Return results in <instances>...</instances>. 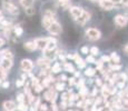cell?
<instances>
[{"label":"cell","instance_id":"obj_19","mask_svg":"<svg viewBox=\"0 0 128 111\" xmlns=\"http://www.w3.org/2000/svg\"><path fill=\"white\" fill-rule=\"evenodd\" d=\"M56 48V40L55 39H49V42L48 44H47V50H50V51H52L54 49Z\"/></svg>","mask_w":128,"mask_h":111},{"label":"cell","instance_id":"obj_23","mask_svg":"<svg viewBox=\"0 0 128 111\" xmlns=\"http://www.w3.org/2000/svg\"><path fill=\"white\" fill-rule=\"evenodd\" d=\"M59 71H60V65H59L58 62H56L55 65L52 66V68H51V72L52 73H58Z\"/></svg>","mask_w":128,"mask_h":111},{"label":"cell","instance_id":"obj_7","mask_svg":"<svg viewBox=\"0 0 128 111\" xmlns=\"http://www.w3.org/2000/svg\"><path fill=\"white\" fill-rule=\"evenodd\" d=\"M35 42H36L37 48H38V49H41V50H46L47 44H48V42H49V39L39 38V39H36Z\"/></svg>","mask_w":128,"mask_h":111},{"label":"cell","instance_id":"obj_6","mask_svg":"<svg viewBox=\"0 0 128 111\" xmlns=\"http://www.w3.org/2000/svg\"><path fill=\"white\" fill-rule=\"evenodd\" d=\"M61 30H62V28H61L60 23H58V22H56V21L54 22V23L50 26V28L48 29V31L51 34H59L61 32Z\"/></svg>","mask_w":128,"mask_h":111},{"label":"cell","instance_id":"obj_22","mask_svg":"<svg viewBox=\"0 0 128 111\" xmlns=\"http://www.w3.org/2000/svg\"><path fill=\"white\" fill-rule=\"evenodd\" d=\"M17 109L20 110V111H28V105H27L26 102L19 103V106L17 107Z\"/></svg>","mask_w":128,"mask_h":111},{"label":"cell","instance_id":"obj_32","mask_svg":"<svg viewBox=\"0 0 128 111\" xmlns=\"http://www.w3.org/2000/svg\"><path fill=\"white\" fill-rule=\"evenodd\" d=\"M14 32H16L17 36H21L24 32V30H22V28H20V27H16V29H14Z\"/></svg>","mask_w":128,"mask_h":111},{"label":"cell","instance_id":"obj_15","mask_svg":"<svg viewBox=\"0 0 128 111\" xmlns=\"http://www.w3.org/2000/svg\"><path fill=\"white\" fill-rule=\"evenodd\" d=\"M37 63H38V66L40 67V68H42V69H47L49 67V60H48V59H46V58L38 59Z\"/></svg>","mask_w":128,"mask_h":111},{"label":"cell","instance_id":"obj_42","mask_svg":"<svg viewBox=\"0 0 128 111\" xmlns=\"http://www.w3.org/2000/svg\"><path fill=\"white\" fill-rule=\"evenodd\" d=\"M96 83H97V86H99V87H102V86H104L100 79H97V80H96Z\"/></svg>","mask_w":128,"mask_h":111},{"label":"cell","instance_id":"obj_46","mask_svg":"<svg viewBox=\"0 0 128 111\" xmlns=\"http://www.w3.org/2000/svg\"><path fill=\"white\" fill-rule=\"evenodd\" d=\"M60 79H62V80H67V77H66L65 75H62V76L60 77Z\"/></svg>","mask_w":128,"mask_h":111},{"label":"cell","instance_id":"obj_25","mask_svg":"<svg viewBox=\"0 0 128 111\" xmlns=\"http://www.w3.org/2000/svg\"><path fill=\"white\" fill-rule=\"evenodd\" d=\"M110 58H112V61H115V63H118V62L120 61L119 56H118L116 52H112V55H110Z\"/></svg>","mask_w":128,"mask_h":111},{"label":"cell","instance_id":"obj_39","mask_svg":"<svg viewBox=\"0 0 128 111\" xmlns=\"http://www.w3.org/2000/svg\"><path fill=\"white\" fill-rule=\"evenodd\" d=\"M102 60V61H106V62H109V61H112V58H110V57H108V56H104Z\"/></svg>","mask_w":128,"mask_h":111},{"label":"cell","instance_id":"obj_50","mask_svg":"<svg viewBox=\"0 0 128 111\" xmlns=\"http://www.w3.org/2000/svg\"><path fill=\"white\" fill-rule=\"evenodd\" d=\"M0 83H1V79H0Z\"/></svg>","mask_w":128,"mask_h":111},{"label":"cell","instance_id":"obj_5","mask_svg":"<svg viewBox=\"0 0 128 111\" xmlns=\"http://www.w3.org/2000/svg\"><path fill=\"white\" fill-rule=\"evenodd\" d=\"M21 69L24 70L26 72H30L31 70H32L34 68V63L31 60H29V59H24L22 61H21Z\"/></svg>","mask_w":128,"mask_h":111},{"label":"cell","instance_id":"obj_20","mask_svg":"<svg viewBox=\"0 0 128 111\" xmlns=\"http://www.w3.org/2000/svg\"><path fill=\"white\" fill-rule=\"evenodd\" d=\"M2 55V58H6V59H10V60H12V58H14V56H12L11 51L8 50V49H6V50H4L1 52Z\"/></svg>","mask_w":128,"mask_h":111},{"label":"cell","instance_id":"obj_29","mask_svg":"<svg viewBox=\"0 0 128 111\" xmlns=\"http://www.w3.org/2000/svg\"><path fill=\"white\" fill-rule=\"evenodd\" d=\"M56 90H58V91H64L65 90V85H64V83H57V85H56Z\"/></svg>","mask_w":128,"mask_h":111},{"label":"cell","instance_id":"obj_27","mask_svg":"<svg viewBox=\"0 0 128 111\" xmlns=\"http://www.w3.org/2000/svg\"><path fill=\"white\" fill-rule=\"evenodd\" d=\"M85 75H86V76H89V77H92V76L95 75V69H92V68H88V69H86Z\"/></svg>","mask_w":128,"mask_h":111},{"label":"cell","instance_id":"obj_26","mask_svg":"<svg viewBox=\"0 0 128 111\" xmlns=\"http://www.w3.org/2000/svg\"><path fill=\"white\" fill-rule=\"evenodd\" d=\"M24 12H26V14H28V16H32V14H35V8L34 7H30V8H27L24 9Z\"/></svg>","mask_w":128,"mask_h":111},{"label":"cell","instance_id":"obj_33","mask_svg":"<svg viewBox=\"0 0 128 111\" xmlns=\"http://www.w3.org/2000/svg\"><path fill=\"white\" fill-rule=\"evenodd\" d=\"M4 77H6V71L2 69V67H1V65H0V79H4Z\"/></svg>","mask_w":128,"mask_h":111},{"label":"cell","instance_id":"obj_16","mask_svg":"<svg viewBox=\"0 0 128 111\" xmlns=\"http://www.w3.org/2000/svg\"><path fill=\"white\" fill-rule=\"evenodd\" d=\"M58 4L62 9H68L71 4V0H58Z\"/></svg>","mask_w":128,"mask_h":111},{"label":"cell","instance_id":"obj_18","mask_svg":"<svg viewBox=\"0 0 128 111\" xmlns=\"http://www.w3.org/2000/svg\"><path fill=\"white\" fill-rule=\"evenodd\" d=\"M44 53H45V58L46 59H48L49 61L50 60H52V59H55V53L52 52V51H50V50H44Z\"/></svg>","mask_w":128,"mask_h":111},{"label":"cell","instance_id":"obj_41","mask_svg":"<svg viewBox=\"0 0 128 111\" xmlns=\"http://www.w3.org/2000/svg\"><path fill=\"white\" fill-rule=\"evenodd\" d=\"M88 51H89V49H88V47H82V53H85V55H86V53H88Z\"/></svg>","mask_w":128,"mask_h":111},{"label":"cell","instance_id":"obj_24","mask_svg":"<svg viewBox=\"0 0 128 111\" xmlns=\"http://www.w3.org/2000/svg\"><path fill=\"white\" fill-rule=\"evenodd\" d=\"M17 101H18L19 103H22L26 101V96L24 95V93H18L17 95Z\"/></svg>","mask_w":128,"mask_h":111},{"label":"cell","instance_id":"obj_31","mask_svg":"<svg viewBox=\"0 0 128 111\" xmlns=\"http://www.w3.org/2000/svg\"><path fill=\"white\" fill-rule=\"evenodd\" d=\"M122 69V66L120 65H112L110 66V70H112V71H118V70H120Z\"/></svg>","mask_w":128,"mask_h":111},{"label":"cell","instance_id":"obj_48","mask_svg":"<svg viewBox=\"0 0 128 111\" xmlns=\"http://www.w3.org/2000/svg\"><path fill=\"white\" fill-rule=\"evenodd\" d=\"M75 75H76V77H79V76H80V73H79V72H76Z\"/></svg>","mask_w":128,"mask_h":111},{"label":"cell","instance_id":"obj_34","mask_svg":"<svg viewBox=\"0 0 128 111\" xmlns=\"http://www.w3.org/2000/svg\"><path fill=\"white\" fill-rule=\"evenodd\" d=\"M31 83H32V86H34V87H36V86H38V85H39V79H38V78L32 77V79H31Z\"/></svg>","mask_w":128,"mask_h":111},{"label":"cell","instance_id":"obj_10","mask_svg":"<svg viewBox=\"0 0 128 111\" xmlns=\"http://www.w3.org/2000/svg\"><path fill=\"white\" fill-rule=\"evenodd\" d=\"M82 12H84V10L80 7H71L70 8V13H71V16L74 17V18L77 20L78 18H79L80 16L82 14Z\"/></svg>","mask_w":128,"mask_h":111},{"label":"cell","instance_id":"obj_44","mask_svg":"<svg viewBox=\"0 0 128 111\" xmlns=\"http://www.w3.org/2000/svg\"><path fill=\"white\" fill-rule=\"evenodd\" d=\"M124 51H125V52H126L127 55H128V44H126V46H125V48H124Z\"/></svg>","mask_w":128,"mask_h":111},{"label":"cell","instance_id":"obj_4","mask_svg":"<svg viewBox=\"0 0 128 111\" xmlns=\"http://www.w3.org/2000/svg\"><path fill=\"white\" fill-rule=\"evenodd\" d=\"M44 97H45V99H46L47 101H50V102H55V101H56V98H57V93H56V91L54 90V89H49V90H47L46 92H45Z\"/></svg>","mask_w":128,"mask_h":111},{"label":"cell","instance_id":"obj_40","mask_svg":"<svg viewBox=\"0 0 128 111\" xmlns=\"http://www.w3.org/2000/svg\"><path fill=\"white\" fill-rule=\"evenodd\" d=\"M9 86H10V83H9V81H4V83H2V88L4 89H8Z\"/></svg>","mask_w":128,"mask_h":111},{"label":"cell","instance_id":"obj_37","mask_svg":"<svg viewBox=\"0 0 128 111\" xmlns=\"http://www.w3.org/2000/svg\"><path fill=\"white\" fill-rule=\"evenodd\" d=\"M42 89H44V86L39 83L38 86H36V87H35V91H36V92H40V91L42 90Z\"/></svg>","mask_w":128,"mask_h":111},{"label":"cell","instance_id":"obj_35","mask_svg":"<svg viewBox=\"0 0 128 111\" xmlns=\"http://www.w3.org/2000/svg\"><path fill=\"white\" fill-rule=\"evenodd\" d=\"M90 53H92V56L97 55V53H98V48H97V47H92V48L90 49Z\"/></svg>","mask_w":128,"mask_h":111},{"label":"cell","instance_id":"obj_17","mask_svg":"<svg viewBox=\"0 0 128 111\" xmlns=\"http://www.w3.org/2000/svg\"><path fill=\"white\" fill-rule=\"evenodd\" d=\"M20 3H21V6L22 7H24V9H27V8L32 7L34 0H20Z\"/></svg>","mask_w":128,"mask_h":111},{"label":"cell","instance_id":"obj_30","mask_svg":"<svg viewBox=\"0 0 128 111\" xmlns=\"http://www.w3.org/2000/svg\"><path fill=\"white\" fill-rule=\"evenodd\" d=\"M24 85V80H22V79H19V80L16 81V87H17V88L22 87Z\"/></svg>","mask_w":128,"mask_h":111},{"label":"cell","instance_id":"obj_14","mask_svg":"<svg viewBox=\"0 0 128 111\" xmlns=\"http://www.w3.org/2000/svg\"><path fill=\"white\" fill-rule=\"evenodd\" d=\"M24 48L28 51H35L37 49V44L35 41H28V42H24Z\"/></svg>","mask_w":128,"mask_h":111},{"label":"cell","instance_id":"obj_3","mask_svg":"<svg viewBox=\"0 0 128 111\" xmlns=\"http://www.w3.org/2000/svg\"><path fill=\"white\" fill-rule=\"evenodd\" d=\"M2 4H4V8L6 9L8 12H10V13H12V14H18V12H19L18 8H17L11 1H9V0H4V1L2 2Z\"/></svg>","mask_w":128,"mask_h":111},{"label":"cell","instance_id":"obj_21","mask_svg":"<svg viewBox=\"0 0 128 111\" xmlns=\"http://www.w3.org/2000/svg\"><path fill=\"white\" fill-rule=\"evenodd\" d=\"M65 70L68 71V72H75V68H74V66L71 65V63H68V62L65 63Z\"/></svg>","mask_w":128,"mask_h":111},{"label":"cell","instance_id":"obj_12","mask_svg":"<svg viewBox=\"0 0 128 111\" xmlns=\"http://www.w3.org/2000/svg\"><path fill=\"white\" fill-rule=\"evenodd\" d=\"M16 108H17V106H16V103H14V101L7 100V101H4V109L6 111H14L16 110Z\"/></svg>","mask_w":128,"mask_h":111},{"label":"cell","instance_id":"obj_11","mask_svg":"<svg viewBox=\"0 0 128 111\" xmlns=\"http://www.w3.org/2000/svg\"><path fill=\"white\" fill-rule=\"evenodd\" d=\"M89 19H90V13H89V12H87V11H84L82 14L76 21H77L79 24H82H82H85L86 22L89 20Z\"/></svg>","mask_w":128,"mask_h":111},{"label":"cell","instance_id":"obj_36","mask_svg":"<svg viewBox=\"0 0 128 111\" xmlns=\"http://www.w3.org/2000/svg\"><path fill=\"white\" fill-rule=\"evenodd\" d=\"M86 61H87V62H90V63H95V62H96L95 58H94L92 56H89V57H87V59H86Z\"/></svg>","mask_w":128,"mask_h":111},{"label":"cell","instance_id":"obj_28","mask_svg":"<svg viewBox=\"0 0 128 111\" xmlns=\"http://www.w3.org/2000/svg\"><path fill=\"white\" fill-rule=\"evenodd\" d=\"M98 111H115L114 109H112V107H109V106H104V107H100L99 109H98Z\"/></svg>","mask_w":128,"mask_h":111},{"label":"cell","instance_id":"obj_13","mask_svg":"<svg viewBox=\"0 0 128 111\" xmlns=\"http://www.w3.org/2000/svg\"><path fill=\"white\" fill-rule=\"evenodd\" d=\"M0 65H1L2 69H4V71L9 70V69L12 67V60L10 59H6V58H2L1 59V62H0Z\"/></svg>","mask_w":128,"mask_h":111},{"label":"cell","instance_id":"obj_47","mask_svg":"<svg viewBox=\"0 0 128 111\" xmlns=\"http://www.w3.org/2000/svg\"><path fill=\"white\" fill-rule=\"evenodd\" d=\"M2 18H4V17H2V12H1V10H0V21H4Z\"/></svg>","mask_w":128,"mask_h":111},{"label":"cell","instance_id":"obj_2","mask_svg":"<svg viewBox=\"0 0 128 111\" xmlns=\"http://www.w3.org/2000/svg\"><path fill=\"white\" fill-rule=\"evenodd\" d=\"M86 36H87V38L89 39V40L96 41V40H98V39H100L102 33H100V31L98 30V29L89 28L87 31H86Z\"/></svg>","mask_w":128,"mask_h":111},{"label":"cell","instance_id":"obj_43","mask_svg":"<svg viewBox=\"0 0 128 111\" xmlns=\"http://www.w3.org/2000/svg\"><path fill=\"white\" fill-rule=\"evenodd\" d=\"M122 3L124 4V6H128V0H122Z\"/></svg>","mask_w":128,"mask_h":111},{"label":"cell","instance_id":"obj_38","mask_svg":"<svg viewBox=\"0 0 128 111\" xmlns=\"http://www.w3.org/2000/svg\"><path fill=\"white\" fill-rule=\"evenodd\" d=\"M39 109H40L41 111H47V105H45V103H40Z\"/></svg>","mask_w":128,"mask_h":111},{"label":"cell","instance_id":"obj_1","mask_svg":"<svg viewBox=\"0 0 128 111\" xmlns=\"http://www.w3.org/2000/svg\"><path fill=\"white\" fill-rule=\"evenodd\" d=\"M54 22H55V19H54L52 12L49 11V10H47L45 12V14H44V18H42V26H44V28L48 30Z\"/></svg>","mask_w":128,"mask_h":111},{"label":"cell","instance_id":"obj_45","mask_svg":"<svg viewBox=\"0 0 128 111\" xmlns=\"http://www.w3.org/2000/svg\"><path fill=\"white\" fill-rule=\"evenodd\" d=\"M112 2H114V3H115V4H116V3H119V2H122V0H112Z\"/></svg>","mask_w":128,"mask_h":111},{"label":"cell","instance_id":"obj_9","mask_svg":"<svg viewBox=\"0 0 128 111\" xmlns=\"http://www.w3.org/2000/svg\"><path fill=\"white\" fill-rule=\"evenodd\" d=\"M115 23L118 27H125L127 24V18L125 16H122V14H117L115 17Z\"/></svg>","mask_w":128,"mask_h":111},{"label":"cell","instance_id":"obj_51","mask_svg":"<svg viewBox=\"0 0 128 111\" xmlns=\"http://www.w3.org/2000/svg\"><path fill=\"white\" fill-rule=\"evenodd\" d=\"M68 111H72V110H68Z\"/></svg>","mask_w":128,"mask_h":111},{"label":"cell","instance_id":"obj_49","mask_svg":"<svg viewBox=\"0 0 128 111\" xmlns=\"http://www.w3.org/2000/svg\"><path fill=\"white\" fill-rule=\"evenodd\" d=\"M90 1H96V0H90Z\"/></svg>","mask_w":128,"mask_h":111},{"label":"cell","instance_id":"obj_8","mask_svg":"<svg viewBox=\"0 0 128 111\" xmlns=\"http://www.w3.org/2000/svg\"><path fill=\"white\" fill-rule=\"evenodd\" d=\"M99 4L102 9H105V10H112V9L115 7V3L112 1V0H100Z\"/></svg>","mask_w":128,"mask_h":111}]
</instances>
